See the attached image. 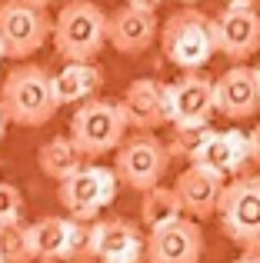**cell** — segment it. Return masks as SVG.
Listing matches in <instances>:
<instances>
[{
    "label": "cell",
    "instance_id": "1",
    "mask_svg": "<svg viewBox=\"0 0 260 263\" xmlns=\"http://www.w3.org/2000/svg\"><path fill=\"white\" fill-rule=\"evenodd\" d=\"M50 40L67 64H97L107 44V13L94 0H70L53 17Z\"/></svg>",
    "mask_w": 260,
    "mask_h": 263
},
{
    "label": "cell",
    "instance_id": "2",
    "mask_svg": "<svg viewBox=\"0 0 260 263\" xmlns=\"http://www.w3.org/2000/svg\"><path fill=\"white\" fill-rule=\"evenodd\" d=\"M160 37V50L174 67L183 73H200V67L217 53L214 40V17H207L197 7H180L174 10L163 27L157 30Z\"/></svg>",
    "mask_w": 260,
    "mask_h": 263
},
{
    "label": "cell",
    "instance_id": "3",
    "mask_svg": "<svg viewBox=\"0 0 260 263\" xmlns=\"http://www.w3.org/2000/svg\"><path fill=\"white\" fill-rule=\"evenodd\" d=\"M0 110L7 123L17 127H44L57 114V100L50 90V73L37 64H17L0 87Z\"/></svg>",
    "mask_w": 260,
    "mask_h": 263
},
{
    "label": "cell",
    "instance_id": "4",
    "mask_svg": "<svg viewBox=\"0 0 260 263\" xmlns=\"http://www.w3.org/2000/svg\"><path fill=\"white\" fill-rule=\"evenodd\" d=\"M127 117L117 100H87L70 120V147L80 160H97L124 143Z\"/></svg>",
    "mask_w": 260,
    "mask_h": 263
},
{
    "label": "cell",
    "instance_id": "5",
    "mask_svg": "<svg viewBox=\"0 0 260 263\" xmlns=\"http://www.w3.org/2000/svg\"><path fill=\"white\" fill-rule=\"evenodd\" d=\"M53 17L33 0H0V53L4 57H30L50 40Z\"/></svg>",
    "mask_w": 260,
    "mask_h": 263
},
{
    "label": "cell",
    "instance_id": "6",
    "mask_svg": "<svg viewBox=\"0 0 260 263\" xmlns=\"http://www.w3.org/2000/svg\"><path fill=\"white\" fill-rule=\"evenodd\" d=\"M220 227L234 243L260 247V177H237L224 186L217 203Z\"/></svg>",
    "mask_w": 260,
    "mask_h": 263
},
{
    "label": "cell",
    "instance_id": "7",
    "mask_svg": "<svg viewBox=\"0 0 260 263\" xmlns=\"http://www.w3.org/2000/svg\"><path fill=\"white\" fill-rule=\"evenodd\" d=\"M167 150H163V143L157 140V137L150 134H137L124 140L117 147V160H114V180L117 183L130 186V190H154V186H160V177L167 174Z\"/></svg>",
    "mask_w": 260,
    "mask_h": 263
},
{
    "label": "cell",
    "instance_id": "8",
    "mask_svg": "<svg viewBox=\"0 0 260 263\" xmlns=\"http://www.w3.org/2000/svg\"><path fill=\"white\" fill-rule=\"evenodd\" d=\"M114 193H117V180L110 170L80 167L77 174H70L60 183L57 197L73 223H87V220H97V213L114 200Z\"/></svg>",
    "mask_w": 260,
    "mask_h": 263
},
{
    "label": "cell",
    "instance_id": "9",
    "mask_svg": "<svg viewBox=\"0 0 260 263\" xmlns=\"http://www.w3.org/2000/svg\"><path fill=\"white\" fill-rule=\"evenodd\" d=\"M214 40H217V50L234 60V67L244 64L247 57H254L260 50V13L254 7L227 4L214 17Z\"/></svg>",
    "mask_w": 260,
    "mask_h": 263
},
{
    "label": "cell",
    "instance_id": "10",
    "mask_svg": "<svg viewBox=\"0 0 260 263\" xmlns=\"http://www.w3.org/2000/svg\"><path fill=\"white\" fill-rule=\"evenodd\" d=\"M203 253V230L197 220H174L150 233L143 243V263H200Z\"/></svg>",
    "mask_w": 260,
    "mask_h": 263
},
{
    "label": "cell",
    "instance_id": "11",
    "mask_svg": "<svg viewBox=\"0 0 260 263\" xmlns=\"http://www.w3.org/2000/svg\"><path fill=\"white\" fill-rule=\"evenodd\" d=\"M214 110L230 120H247L260 110V84L254 67L237 64L214 80Z\"/></svg>",
    "mask_w": 260,
    "mask_h": 263
},
{
    "label": "cell",
    "instance_id": "12",
    "mask_svg": "<svg viewBox=\"0 0 260 263\" xmlns=\"http://www.w3.org/2000/svg\"><path fill=\"white\" fill-rule=\"evenodd\" d=\"M24 243H27V257L30 260H40V263L67 260L77 253L80 223L64 220V217H44L24 230Z\"/></svg>",
    "mask_w": 260,
    "mask_h": 263
},
{
    "label": "cell",
    "instance_id": "13",
    "mask_svg": "<svg viewBox=\"0 0 260 263\" xmlns=\"http://www.w3.org/2000/svg\"><path fill=\"white\" fill-rule=\"evenodd\" d=\"M87 253L97 257V263H140L143 237L127 220H100L87 233Z\"/></svg>",
    "mask_w": 260,
    "mask_h": 263
},
{
    "label": "cell",
    "instance_id": "14",
    "mask_svg": "<svg viewBox=\"0 0 260 263\" xmlns=\"http://www.w3.org/2000/svg\"><path fill=\"white\" fill-rule=\"evenodd\" d=\"M157 13L154 10H143V7L124 4L107 17V44H114V50L120 53H143L150 50V44L157 40Z\"/></svg>",
    "mask_w": 260,
    "mask_h": 263
},
{
    "label": "cell",
    "instance_id": "15",
    "mask_svg": "<svg viewBox=\"0 0 260 263\" xmlns=\"http://www.w3.org/2000/svg\"><path fill=\"white\" fill-rule=\"evenodd\" d=\"M120 110L127 117V127H137L140 134H150V130L170 123V107H167V84L160 80H134L127 87L124 100H120Z\"/></svg>",
    "mask_w": 260,
    "mask_h": 263
},
{
    "label": "cell",
    "instance_id": "16",
    "mask_svg": "<svg viewBox=\"0 0 260 263\" xmlns=\"http://www.w3.org/2000/svg\"><path fill=\"white\" fill-rule=\"evenodd\" d=\"M170 123H207L214 114V80L203 73H183L167 87Z\"/></svg>",
    "mask_w": 260,
    "mask_h": 263
},
{
    "label": "cell",
    "instance_id": "17",
    "mask_svg": "<svg viewBox=\"0 0 260 263\" xmlns=\"http://www.w3.org/2000/svg\"><path fill=\"white\" fill-rule=\"evenodd\" d=\"M224 186H227L224 177H217L214 170L200 167V163H190V167L177 177L174 193H177V200H180V210H187L190 217H214Z\"/></svg>",
    "mask_w": 260,
    "mask_h": 263
},
{
    "label": "cell",
    "instance_id": "18",
    "mask_svg": "<svg viewBox=\"0 0 260 263\" xmlns=\"http://www.w3.org/2000/svg\"><path fill=\"white\" fill-rule=\"evenodd\" d=\"M104 87V70L100 64H67L60 73H50L53 100L60 103H80L94 100V93Z\"/></svg>",
    "mask_w": 260,
    "mask_h": 263
},
{
    "label": "cell",
    "instance_id": "19",
    "mask_svg": "<svg viewBox=\"0 0 260 263\" xmlns=\"http://www.w3.org/2000/svg\"><path fill=\"white\" fill-rule=\"evenodd\" d=\"M244 160H247V134H240V130L217 134L214 130V137L207 140V147L200 150V157L194 163H200V167L214 170L217 177L227 180L230 174H237L244 167Z\"/></svg>",
    "mask_w": 260,
    "mask_h": 263
},
{
    "label": "cell",
    "instance_id": "20",
    "mask_svg": "<svg viewBox=\"0 0 260 263\" xmlns=\"http://www.w3.org/2000/svg\"><path fill=\"white\" fill-rule=\"evenodd\" d=\"M180 213L183 210H180V200H177L174 186H154V190H147L143 200H140V220L150 233L167 227V223H174V220H180Z\"/></svg>",
    "mask_w": 260,
    "mask_h": 263
},
{
    "label": "cell",
    "instance_id": "21",
    "mask_svg": "<svg viewBox=\"0 0 260 263\" xmlns=\"http://www.w3.org/2000/svg\"><path fill=\"white\" fill-rule=\"evenodd\" d=\"M37 163L40 170H44L47 177H53L57 183H64L70 174H77L84 163H80V157L73 154V147L67 143V137H53V140H47L44 147L37 150Z\"/></svg>",
    "mask_w": 260,
    "mask_h": 263
},
{
    "label": "cell",
    "instance_id": "22",
    "mask_svg": "<svg viewBox=\"0 0 260 263\" xmlns=\"http://www.w3.org/2000/svg\"><path fill=\"white\" fill-rule=\"evenodd\" d=\"M214 137V127L210 123H174V134H170V143L163 150H167V157H183V160L194 163L197 157H200V150L207 147V140Z\"/></svg>",
    "mask_w": 260,
    "mask_h": 263
},
{
    "label": "cell",
    "instance_id": "23",
    "mask_svg": "<svg viewBox=\"0 0 260 263\" xmlns=\"http://www.w3.org/2000/svg\"><path fill=\"white\" fill-rule=\"evenodd\" d=\"M0 263H30L24 243V227H4L0 230Z\"/></svg>",
    "mask_w": 260,
    "mask_h": 263
},
{
    "label": "cell",
    "instance_id": "24",
    "mask_svg": "<svg viewBox=\"0 0 260 263\" xmlns=\"http://www.w3.org/2000/svg\"><path fill=\"white\" fill-rule=\"evenodd\" d=\"M20 213H24V197L13 183L0 180V230L4 227H17L20 223Z\"/></svg>",
    "mask_w": 260,
    "mask_h": 263
},
{
    "label": "cell",
    "instance_id": "25",
    "mask_svg": "<svg viewBox=\"0 0 260 263\" xmlns=\"http://www.w3.org/2000/svg\"><path fill=\"white\" fill-rule=\"evenodd\" d=\"M247 157H254V160L260 163V123H257V130L247 137Z\"/></svg>",
    "mask_w": 260,
    "mask_h": 263
},
{
    "label": "cell",
    "instance_id": "26",
    "mask_svg": "<svg viewBox=\"0 0 260 263\" xmlns=\"http://www.w3.org/2000/svg\"><path fill=\"white\" fill-rule=\"evenodd\" d=\"M237 263H260V247H250V250L244 253V257L237 260Z\"/></svg>",
    "mask_w": 260,
    "mask_h": 263
},
{
    "label": "cell",
    "instance_id": "27",
    "mask_svg": "<svg viewBox=\"0 0 260 263\" xmlns=\"http://www.w3.org/2000/svg\"><path fill=\"white\" fill-rule=\"evenodd\" d=\"M4 130H7V117H4V110H0V140H4Z\"/></svg>",
    "mask_w": 260,
    "mask_h": 263
},
{
    "label": "cell",
    "instance_id": "28",
    "mask_svg": "<svg viewBox=\"0 0 260 263\" xmlns=\"http://www.w3.org/2000/svg\"><path fill=\"white\" fill-rule=\"evenodd\" d=\"M230 4H237V7H254L257 0H230Z\"/></svg>",
    "mask_w": 260,
    "mask_h": 263
},
{
    "label": "cell",
    "instance_id": "29",
    "mask_svg": "<svg viewBox=\"0 0 260 263\" xmlns=\"http://www.w3.org/2000/svg\"><path fill=\"white\" fill-rule=\"evenodd\" d=\"M33 4H40V7H47V4H57V0H33Z\"/></svg>",
    "mask_w": 260,
    "mask_h": 263
},
{
    "label": "cell",
    "instance_id": "30",
    "mask_svg": "<svg viewBox=\"0 0 260 263\" xmlns=\"http://www.w3.org/2000/svg\"><path fill=\"white\" fill-rule=\"evenodd\" d=\"M254 73H257V84H260V64H257V67H254Z\"/></svg>",
    "mask_w": 260,
    "mask_h": 263
},
{
    "label": "cell",
    "instance_id": "31",
    "mask_svg": "<svg viewBox=\"0 0 260 263\" xmlns=\"http://www.w3.org/2000/svg\"><path fill=\"white\" fill-rule=\"evenodd\" d=\"M180 4H197V0H180Z\"/></svg>",
    "mask_w": 260,
    "mask_h": 263
},
{
    "label": "cell",
    "instance_id": "32",
    "mask_svg": "<svg viewBox=\"0 0 260 263\" xmlns=\"http://www.w3.org/2000/svg\"><path fill=\"white\" fill-rule=\"evenodd\" d=\"M0 60H4V53H0Z\"/></svg>",
    "mask_w": 260,
    "mask_h": 263
},
{
    "label": "cell",
    "instance_id": "33",
    "mask_svg": "<svg viewBox=\"0 0 260 263\" xmlns=\"http://www.w3.org/2000/svg\"><path fill=\"white\" fill-rule=\"evenodd\" d=\"M234 263H237V260H234Z\"/></svg>",
    "mask_w": 260,
    "mask_h": 263
}]
</instances>
